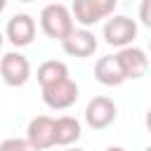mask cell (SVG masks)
Listing matches in <instances>:
<instances>
[{
  "label": "cell",
  "mask_w": 151,
  "mask_h": 151,
  "mask_svg": "<svg viewBox=\"0 0 151 151\" xmlns=\"http://www.w3.org/2000/svg\"><path fill=\"white\" fill-rule=\"evenodd\" d=\"M40 28H42V33H45L47 38L61 42V40L76 28L71 9H68L66 5H61V2L45 5L42 12H40Z\"/></svg>",
  "instance_id": "obj_1"
},
{
  "label": "cell",
  "mask_w": 151,
  "mask_h": 151,
  "mask_svg": "<svg viewBox=\"0 0 151 151\" xmlns=\"http://www.w3.org/2000/svg\"><path fill=\"white\" fill-rule=\"evenodd\" d=\"M78 92H80L78 85H76L68 76H64V78H59V80H54V83H50V85H42V101H45L50 109L61 111V109H68V106L76 104Z\"/></svg>",
  "instance_id": "obj_2"
},
{
  "label": "cell",
  "mask_w": 151,
  "mask_h": 151,
  "mask_svg": "<svg viewBox=\"0 0 151 151\" xmlns=\"http://www.w3.org/2000/svg\"><path fill=\"white\" fill-rule=\"evenodd\" d=\"M0 76L9 87H21L31 78V64L21 52H7L0 59Z\"/></svg>",
  "instance_id": "obj_3"
},
{
  "label": "cell",
  "mask_w": 151,
  "mask_h": 151,
  "mask_svg": "<svg viewBox=\"0 0 151 151\" xmlns=\"http://www.w3.org/2000/svg\"><path fill=\"white\" fill-rule=\"evenodd\" d=\"M134 38H137V24L125 14H118L104 24V40L113 47H127Z\"/></svg>",
  "instance_id": "obj_4"
},
{
  "label": "cell",
  "mask_w": 151,
  "mask_h": 151,
  "mask_svg": "<svg viewBox=\"0 0 151 151\" xmlns=\"http://www.w3.org/2000/svg\"><path fill=\"white\" fill-rule=\"evenodd\" d=\"M116 116H118V109L109 97H94L85 106V123L92 130H106L116 120Z\"/></svg>",
  "instance_id": "obj_5"
},
{
  "label": "cell",
  "mask_w": 151,
  "mask_h": 151,
  "mask_svg": "<svg viewBox=\"0 0 151 151\" xmlns=\"http://www.w3.org/2000/svg\"><path fill=\"white\" fill-rule=\"evenodd\" d=\"M116 59L120 64V71H123L125 80H137V78H142L149 71V57L139 47H132V45L120 47L118 54H116Z\"/></svg>",
  "instance_id": "obj_6"
},
{
  "label": "cell",
  "mask_w": 151,
  "mask_h": 151,
  "mask_svg": "<svg viewBox=\"0 0 151 151\" xmlns=\"http://www.w3.org/2000/svg\"><path fill=\"white\" fill-rule=\"evenodd\" d=\"M61 47H64L66 54L85 59V57H92L97 52V38H94V33L90 28H73L61 40Z\"/></svg>",
  "instance_id": "obj_7"
},
{
  "label": "cell",
  "mask_w": 151,
  "mask_h": 151,
  "mask_svg": "<svg viewBox=\"0 0 151 151\" xmlns=\"http://www.w3.org/2000/svg\"><path fill=\"white\" fill-rule=\"evenodd\" d=\"M5 35L9 38V42L14 47H26L33 42L35 38V21L31 14H14L9 21H7V28H5Z\"/></svg>",
  "instance_id": "obj_8"
},
{
  "label": "cell",
  "mask_w": 151,
  "mask_h": 151,
  "mask_svg": "<svg viewBox=\"0 0 151 151\" xmlns=\"http://www.w3.org/2000/svg\"><path fill=\"white\" fill-rule=\"evenodd\" d=\"M26 139L38 149L45 151L54 146V118L50 116H35L26 127Z\"/></svg>",
  "instance_id": "obj_9"
},
{
  "label": "cell",
  "mask_w": 151,
  "mask_h": 151,
  "mask_svg": "<svg viewBox=\"0 0 151 151\" xmlns=\"http://www.w3.org/2000/svg\"><path fill=\"white\" fill-rule=\"evenodd\" d=\"M94 78L106 85V87H118L125 83V76L120 71V64L116 59V54H106V57H99L97 64H94Z\"/></svg>",
  "instance_id": "obj_10"
},
{
  "label": "cell",
  "mask_w": 151,
  "mask_h": 151,
  "mask_svg": "<svg viewBox=\"0 0 151 151\" xmlns=\"http://www.w3.org/2000/svg\"><path fill=\"white\" fill-rule=\"evenodd\" d=\"M80 123L73 116L54 118V146H71L80 139Z\"/></svg>",
  "instance_id": "obj_11"
},
{
  "label": "cell",
  "mask_w": 151,
  "mask_h": 151,
  "mask_svg": "<svg viewBox=\"0 0 151 151\" xmlns=\"http://www.w3.org/2000/svg\"><path fill=\"white\" fill-rule=\"evenodd\" d=\"M64 76H68V66L64 61L47 59V61H42L38 66V83H40V87L42 85H50V83H54V80H59Z\"/></svg>",
  "instance_id": "obj_12"
},
{
  "label": "cell",
  "mask_w": 151,
  "mask_h": 151,
  "mask_svg": "<svg viewBox=\"0 0 151 151\" xmlns=\"http://www.w3.org/2000/svg\"><path fill=\"white\" fill-rule=\"evenodd\" d=\"M0 151H38L28 139H21V137H9V139H2L0 142Z\"/></svg>",
  "instance_id": "obj_13"
},
{
  "label": "cell",
  "mask_w": 151,
  "mask_h": 151,
  "mask_svg": "<svg viewBox=\"0 0 151 151\" xmlns=\"http://www.w3.org/2000/svg\"><path fill=\"white\" fill-rule=\"evenodd\" d=\"M92 5H94V9H97L99 19H106V17H111L113 9L118 7V0H92Z\"/></svg>",
  "instance_id": "obj_14"
},
{
  "label": "cell",
  "mask_w": 151,
  "mask_h": 151,
  "mask_svg": "<svg viewBox=\"0 0 151 151\" xmlns=\"http://www.w3.org/2000/svg\"><path fill=\"white\" fill-rule=\"evenodd\" d=\"M139 19L146 28H151V0H142L139 2Z\"/></svg>",
  "instance_id": "obj_15"
},
{
  "label": "cell",
  "mask_w": 151,
  "mask_h": 151,
  "mask_svg": "<svg viewBox=\"0 0 151 151\" xmlns=\"http://www.w3.org/2000/svg\"><path fill=\"white\" fill-rule=\"evenodd\" d=\"M146 130L151 132V109H149V113H146Z\"/></svg>",
  "instance_id": "obj_16"
},
{
  "label": "cell",
  "mask_w": 151,
  "mask_h": 151,
  "mask_svg": "<svg viewBox=\"0 0 151 151\" xmlns=\"http://www.w3.org/2000/svg\"><path fill=\"white\" fill-rule=\"evenodd\" d=\"M106 151H125V149H123V146H109Z\"/></svg>",
  "instance_id": "obj_17"
},
{
  "label": "cell",
  "mask_w": 151,
  "mask_h": 151,
  "mask_svg": "<svg viewBox=\"0 0 151 151\" xmlns=\"http://www.w3.org/2000/svg\"><path fill=\"white\" fill-rule=\"evenodd\" d=\"M5 7H7V0H0V12H2Z\"/></svg>",
  "instance_id": "obj_18"
},
{
  "label": "cell",
  "mask_w": 151,
  "mask_h": 151,
  "mask_svg": "<svg viewBox=\"0 0 151 151\" xmlns=\"http://www.w3.org/2000/svg\"><path fill=\"white\" fill-rule=\"evenodd\" d=\"M2 42H5V35H2V33H0V47H2Z\"/></svg>",
  "instance_id": "obj_19"
},
{
  "label": "cell",
  "mask_w": 151,
  "mask_h": 151,
  "mask_svg": "<svg viewBox=\"0 0 151 151\" xmlns=\"http://www.w3.org/2000/svg\"><path fill=\"white\" fill-rule=\"evenodd\" d=\"M66 151H83V149H66Z\"/></svg>",
  "instance_id": "obj_20"
},
{
  "label": "cell",
  "mask_w": 151,
  "mask_h": 151,
  "mask_svg": "<svg viewBox=\"0 0 151 151\" xmlns=\"http://www.w3.org/2000/svg\"><path fill=\"white\" fill-rule=\"evenodd\" d=\"M144 151H151V146H146V149H144Z\"/></svg>",
  "instance_id": "obj_21"
},
{
  "label": "cell",
  "mask_w": 151,
  "mask_h": 151,
  "mask_svg": "<svg viewBox=\"0 0 151 151\" xmlns=\"http://www.w3.org/2000/svg\"><path fill=\"white\" fill-rule=\"evenodd\" d=\"M21 2H33V0H21Z\"/></svg>",
  "instance_id": "obj_22"
},
{
  "label": "cell",
  "mask_w": 151,
  "mask_h": 151,
  "mask_svg": "<svg viewBox=\"0 0 151 151\" xmlns=\"http://www.w3.org/2000/svg\"><path fill=\"white\" fill-rule=\"evenodd\" d=\"M149 50H151V42H149Z\"/></svg>",
  "instance_id": "obj_23"
}]
</instances>
